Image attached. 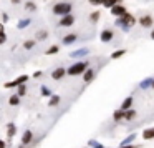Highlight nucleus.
<instances>
[{
  "mask_svg": "<svg viewBox=\"0 0 154 148\" xmlns=\"http://www.w3.org/2000/svg\"><path fill=\"white\" fill-rule=\"evenodd\" d=\"M90 68V62L83 60V62H76V63H73L70 68H68V75H71V77H76V75H83L85 72Z\"/></svg>",
  "mask_w": 154,
  "mask_h": 148,
  "instance_id": "nucleus-1",
  "label": "nucleus"
},
{
  "mask_svg": "<svg viewBox=\"0 0 154 148\" xmlns=\"http://www.w3.org/2000/svg\"><path fill=\"white\" fill-rule=\"evenodd\" d=\"M71 10H73V5L70 2H58V4L53 5V14L60 15V17H65V15L71 14Z\"/></svg>",
  "mask_w": 154,
  "mask_h": 148,
  "instance_id": "nucleus-2",
  "label": "nucleus"
},
{
  "mask_svg": "<svg viewBox=\"0 0 154 148\" xmlns=\"http://www.w3.org/2000/svg\"><path fill=\"white\" fill-rule=\"evenodd\" d=\"M137 24H139L143 28H151L154 25V20H152L151 15H141V17L137 18Z\"/></svg>",
  "mask_w": 154,
  "mask_h": 148,
  "instance_id": "nucleus-3",
  "label": "nucleus"
},
{
  "mask_svg": "<svg viewBox=\"0 0 154 148\" xmlns=\"http://www.w3.org/2000/svg\"><path fill=\"white\" fill-rule=\"evenodd\" d=\"M28 80V77L27 75H20L18 78H15L14 82H7V83L4 85L5 88H14V87H18V85H22V83H25V82Z\"/></svg>",
  "mask_w": 154,
  "mask_h": 148,
  "instance_id": "nucleus-4",
  "label": "nucleus"
},
{
  "mask_svg": "<svg viewBox=\"0 0 154 148\" xmlns=\"http://www.w3.org/2000/svg\"><path fill=\"white\" fill-rule=\"evenodd\" d=\"M113 37H114V32L111 30V28H104V30L101 32V35H100V38H101L103 43H109V42L113 40Z\"/></svg>",
  "mask_w": 154,
  "mask_h": 148,
  "instance_id": "nucleus-5",
  "label": "nucleus"
},
{
  "mask_svg": "<svg viewBox=\"0 0 154 148\" xmlns=\"http://www.w3.org/2000/svg\"><path fill=\"white\" fill-rule=\"evenodd\" d=\"M73 24H75V17H73L71 14H68V15H65V17H61L60 22H58V25H60V27H71Z\"/></svg>",
  "mask_w": 154,
  "mask_h": 148,
  "instance_id": "nucleus-6",
  "label": "nucleus"
},
{
  "mask_svg": "<svg viewBox=\"0 0 154 148\" xmlns=\"http://www.w3.org/2000/svg\"><path fill=\"white\" fill-rule=\"evenodd\" d=\"M65 75H68V70L63 68V67H58V68H55V70L51 72V78H53V80H61Z\"/></svg>",
  "mask_w": 154,
  "mask_h": 148,
  "instance_id": "nucleus-7",
  "label": "nucleus"
},
{
  "mask_svg": "<svg viewBox=\"0 0 154 148\" xmlns=\"http://www.w3.org/2000/svg\"><path fill=\"white\" fill-rule=\"evenodd\" d=\"M111 14H113L114 17H123V15H126L128 12H126V7H124V5L116 4L113 8H111Z\"/></svg>",
  "mask_w": 154,
  "mask_h": 148,
  "instance_id": "nucleus-8",
  "label": "nucleus"
},
{
  "mask_svg": "<svg viewBox=\"0 0 154 148\" xmlns=\"http://www.w3.org/2000/svg\"><path fill=\"white\" fill-rule=\"evenodd\" d=\"M114 25H116L118 28H121L123 32H129V30H131V27L123 20V17H116V22H114Z\"/></svg>",
  "mask_w": 154,
  "mask_h": 148,
  "instance_id": "nucleus-9",
  "label": "nucleus"
},
{
  "mask_svg": "<svg viewBox=\"0 0 154 148\" xmlns=\"http://www.w3.org/2000/svg\"><path fill=\"white\" fill-rule=\"evenodd\" d=\"M76 40H78V35L76 34H68V35H65V37L61 38L63 45H71V43H75Z\"/></svg>",
  "mask_w": 154,
  "mask_h": 148,
  "instance_id": "nucleus-10",
  "label": "nucleus"
},
{
  "mask_svg": "<svg viewBox=\"0 0 154 148\" xmlns=\"http://www.w3.org/2000/svg\"><path fill=\"white\" fill-rule=\"evenodd\" d=\"M94 75H96V73H94L93 68H88V70L83 73V82H85V83H90V82H93V80H94Z\"/></svg>",
  "mask_w": 154,
  "mask_h": 148,
  "instance_id": "nucleus-11",
  "label": "nucleus"
},
{
  "mask_svg": "<svg viewBox=\"0 0 154 148\" xmlns=\"http://www.w3.org/2000/svg\"><path fill=\"white\" fill-rule=\"evenodd\" d=\"M15 133H17V127H15V123H7V138H8V141L15 137Z\"/></svg>",
  "mask_w": 154,
  "mask_h": 148,
  "instance_id": "nucleus-12",
  "label": "nucleus"
},
{
  "mask_svg": "<svg viewBox=\"0 0 154 148\" xmlns=\"http://www.w3.org/2000/svg\"><path fill=\"white\" fill-rule=\"evenodd\" d=\"M123 20L126 22L129 27H134V25L137 24V18L134 17V15H131V14H126V15H123Z\"/></svg>",
  "mask_w": 154,
  "mask_h": 148,
  "instance_id": "nucleus-13",
  "label": "nucleus"
},
{
  "mask_svg": "<svg viewBox=\"0 0 154 148\" xmlns=\"http://www.w3.org/2000/svg\"><path fill=\"white\" fill-rule=\"evenodd\" d=\"M32 140H33V131L32 130H27L23 133V137H22V143L23 145H28V143H32Z\"/></svg>",
  "mask_w": 154,
  "mask_h": 148,
  "instance_id": "nucleus-14",
  "label": "nucleus"
},
{
  "mask_svg": "<svg viewBox=\"0 0 154 148\" xmlns=\"http://www.w3.org/2000/svg\"><path fill=\"white\" fill-rule=\"evenodd\" d=\"M133 103H134V100H133V97H128V98H124V101L121 103V110H129V108H133Z\"/></svg>",
  "mask_w": 154,
  "mask_h": 148,
  "instance_id": "nucleus-15",
  "label": "nucleus"
},
{
  "mask_svg": "<svg viewBox=\"0 0 154 148\" xmlns=\"http://www.w3.org/2000/svg\"><path fill=\"white\" fill-rule=\"evenodd\" d=\"M113 120L116 121V123H118V121H121V120H124V110H121V108H119V110L114 111V113H113Z\"/></svg>",
  "mask_w": 154,
  "mask_h": 148,
  "instance_id": "nucleus-16",
  "label": "nucleus"
},
{
  "mask_svg": "<svg viewBox=\"0 0 154 148\" xmlns=\"http://www.w3.org/2000/svg\"><path fill=\"white\" fill-rule=\"evenodd\" d=\"M35 37H37V40H40V42L47 40L48 38V30H38L37 34H35Z\"/></svg>",
  "mask_w": 154,
  "mask_h": 148,
  "instance_id": "nucleus-17",
  "label": "nucleus"
},
{
  "mask_svg": "<svg viewBox=\"0 0 154 148\" xmlns=\"http://www.w3.org/2000/svg\"><path fill=\"white\" fill-rule=\"evenodd\" d=\"M30 24H32V20H30V18H22V20L17 24V28H20V30H23V28H27Z\"/></svg>",
  "mask_w": 154,
  "mask_h": 148,
  "instance_id": "nucleus-18",
  "label": "nucleus"
},
{
  "mask_svg": "<svg viewBox=\"0 0 154 148\" xmlns=\"http://www.w3.org/2000/svg\"><path fill=\"white\" fill-rule=\"evenodd\" d=\"M143 138L144 140H152L154 138V128H147L143 131Z\"/></svg>",
  "mask_w": 154,
  "mask_h": 148,
  "instance_id": "nucleus-19",
  "label": "nucleus"
},
{
  "mask_svg": "<svg viewBox=\"0 0 154 148\" xmlns=\"http://www.w3.org/2000/svg\"><path fill=\"white\" fill-rule=\"evenodd\" d=\"M25 10L37 12V4H35V2H32V0H27V2H25Z\"/></svg>",
  "mask_w": 154,
  "mask_h": 148,
  "instance_id": "nucleus-20",
  "label": "nucleus"
},
{
  "mask_svg": "<svg viewBox=\"0 0 154 148\" xmlns=\"http://www.w3.org/2000/svg\"><path fill=\"white\" fill-rule=\"evenodd\" d=\"M134 117H136V111H134L133 108H129V110L124 111V120L131 121V120H134Z\"/></svg>",
  "mask_w": 154,
  "mask_h": 148,
  "instance_id": "nucleus-21",
  "label": "nucleus"
},
{
  "mask_svg": "<svg viewBox=\"0 0 154 148\" xmlns=\"http://www.w3.org/2000/svg\"><path fill=\"white\" fill-rule=\"evenodd\" d=\"M152 82H154V78H147V80H143V82L139 83V87L143 88V90H146V88L152 87Z\"/></svg>",
  "mask_w": 154,
  "mask_h": 148,
  "instance_id": "nucleus-22",
  "label": "nucleus"
},
{
  "mask_svg": "<svg viewBox=\"0 0 154 148\" xmlns=\"http://www.w3.org/2000/svg\"><path fill=\"white\" fill-rule=\"evenodd\" d=\"M100 17H101L100 10H94L93 14L90 15V22H91V24H98V20H100Z\"/></svg>",
  "mask_w": 154,
  "mask_h": 148,
  "instance_id": "nucleus-23",
  "label": "nucleus"
},
{
  "mask_svg": "<svg viewBox=\"0 0 154 148\" xmlns=\"http://www.w3.org/2000/svg\"><path fill=\"white\" fill-rule=\"evenodd\" d=\"M58 103H60V97H58V95H51L48 105H50V107H57Z\"/></svg>",
  "mask_w": 154,
  "mask_h": 148,
  "instance_id": "nucleus-24",
  "label": "nucleus"
},
{
  "mask_svg": "<svg viewBox=\"0 0 154 148\" xmlns=\"http://www.w3.org/2000/svg\"><path fill=\"white\" fill-rule=\"evenodd\" d=\"M8 103H10V105H14V107H17V105L18 103H20V95H12V97H10V100H8Z\"/></svg>",
  "mask_w": 154,
  "mask_h": 148,
  "instance_id": "nucleus-25",
  "label": "nucleus"
},
{
  "mask_svg": "<svg viewBox=\"0 0 154 148\" xmlns=\"http://www.w3.org/2000/svg\"><path fill=\"white\" fill-rule=\"evenodd\" d=\"M58 52H60V47H58V45H51V47L45 52V55H55V53H58Z\"/></svg>",
  "mask_w": 154,
  "mask_h": 148,
  "instance_id": "nucleus-26",
  "label": "nucleus"
},
{
  "mask_svg": "<svg viewBox=\"0 0 154 148\" xmlns=\"http://www.w3.org/2000/svg\"><path fill=\"white\" fill-rule=\"evenodd\" d=\"M35 43H37V40H25L23 42V48L25 50H32V48L35 47Z\"/></svg>",
  "mask_w": 154,
  "mask_h": 148,
  "instance_id": "nucleus-27",
  "label": "nucleus"
},
{
  "mask_svg": "<svg viewBox=\"0 0 154 148\" xmlns=\"http://www.w3.org/2000/svg\"><path fill=\"white\" fill-rule=\"evenodd\" d=\"M116 4H118V0H103V5L106 8H113Z\"/></svg>",
  "mask_w": 154,
  "mask_h": 148,
  "instance_id": "nucleus-28",
  "label": "nucleus"
},
{
  "mask_svg": "<svg viewBox=\"0 0 154 148\" xmlns=\"http://www.w3.org/2000/svg\"><path fill=\"white\" fill-rule=\"evenodd\" d=\"M124 53H126V50H116V52H113V53H111V58H114V60H116V58L123 57Z\"/></svg>",
  "mask_w": 154,
  "mask_h": 148,
  "instance_id": "nucleus-29",
  "label": "nucleus"
},
{
  "mask_svg": "<svg viewBox=\"0 0 154 148\" xmlns=\"http://www.w3.org/2000/svg\"><path fill=\"white\" fill-rule=\"evenodd\" d=\"M18 95H20V97H23V95H27V87H25L23 83L22 85H18V92H17Z\"/></svg>",
  "mask_w": 154,
  "mask_h": 148,
  "instance_id": "nucleus-30",
  "label": "nucleus"
},
{
  "mask_svg": "<svg viewBox=\"0 0 154 148\" xmlns=\"http://www.w3.org/2000/svg\"><path fill=\"white\" fill-rule=\"evenodd\" d=\"M81 55H88L86 48H81L80 52H73V53H71V57H81Z\"/></svg>",
  "mask_w": 154,
  "mask_h": 148,
  "instance_id": "nucleus-31",
  "label": "nucleus"
},
{
  "mask_svg": "<svg viewBox=\"0 0 154 148\" xmlns=\"http://www.w3.org/2000/svg\"><path fill=\"white\" fill-rule=\"evenodd\" d=\"M42 95H43V97H51L53 93H51V90L48 87H42Z\"/></svg>",
  "mask_w": 154,
  "mask_h": 148,
  "instance_id": "nucleus-32",
  "label": "nucleus"
},
{
  "mask_svg": "<svg viewBox=\"0 0 154 148\" xmlns=\"http://www.w3.org/2000/svg\"><path fill=\"white\" fill-rule=\"evenodd\" d=\"M134 138H136V133H133V135H129V137H128V138H126V140H124V141H123V143H121V145H129V143H131V141H133V140H134Z\"/></svg>",
  "mask_w": 154,
  "mask_h": 148,
  "instance_id": "nucleus-33",
  "label": "nucleus"
},
{
  "mask_svg": "<svg viewBox=\"0 0 154 148\" xmlns=\"http://www.w3.org/2000/svg\"><path fill=\"white\" fill-rule=\"evenodd\" d=\"M93 7H98V5H103V0H88Z\"/></svg>",
  "mask_w": 154,
  "mask_h": 148,
  "instance_id": "nucleus-34",
  "label": "nucleus"
},
{
  "mask_svg": "<svg viewBox=\"0 0 154 148\" xmlns=\"http://www.w3.org/2000/svg\"><path fill=\"white\" fill-rule=\"evenodd\" d=\"M5 42H7V34H5V30H2V38H0V43L4 45Z\"/></svg>",
  "mask_w": 154,
  "mask_h": 148,
  "instance_id": "nucleus-35",
  "label": "nucleus"
},
{
  "mask_svg": "<svg viewBox=\"0 0 154 148\" xmlns=\"http://www.w3.org/2000/svg\"><path fill=\"white\" fill-rule=\"evenodd\" d=\"M2 20H4V24H7V22H8V15L5 14V12L2 14Z\"/></svg>",
  "mask_w": 154,
  "mask_h": 148,
  "instance_id": "nucleus-36",
  "label": "nucleus"
},
{
  "mask_svg": "<svg viewBox=\"0 0 154 148\" xmlns=\"http://www.w3.org/2000/svg\"><path fill=\"white\" fill-rule=\"evenodd\" d=\"M119 148H139V146H136V145H121Z\"/></svg>",
  "mask_w": 154,
  "mask_h": 148,
  "instance_id": "nucleus-37",
  "label": "nucleus"
},
{
  "mask_svg": "<svg viewBox=\"0 0 154 148\" xmlns=\"http://www.w3.org/2000/svg\"><path fill=\"white\" fill-rule=\"evenodd\" d=\"M33 77H35V78H40V77H42V72H35Z\"/></svg>",
  "mask_w": 154,
  "mask_h": 148,
  "instance_id": "nucleus-38",
  "label": "nucleus"
},
{
  "mask_svg": "<svg viewBox=\"0 0 154 148\" xmlns=\"http://www.w3.org/2000/svg\"><path fill=\"white\" fill-rule=\"evenodd\" d=\"M0 148H7V143L5 141H0Z\"/></svg>",
  "mask_w": 154,
  "mask_h": 148,
  "instance_id": "nucleus-39",
  "label": "nucleus"
},
{
  "mask_svg": "<svg viewBox=\"0 0 154 148\" xmlns=\"http://www.w3.org/2000/svg\"><path fill=\"white\" fill-rule=\"evenodd\" d=\"M20 2H22V0H12V4H14V5H18Z\"/></svg>",
  "mask_w": 154,
  "mask_h": 148,
  "instance_id": "nucleus-40",
  "label": "nucleus"
},
{
  "mask_svg": "<svg viewBox=\"0 0 154 148\" xmlns=\"http://www.w3.org/2000/svg\"><path fill=\"white\" fill-rule=\"evenodd\" d=\"M25 146H27V145H23V143H20V145H18V146H17V148H25Z\"/></svg>",
  "mask_w": 154,
  "mask_h": 148,
  "instance_id": "nucleus-41",
  "label": "nucleus"
},
{
  "mask_svg": "<svg viewBox=\"0 0 154 148\" xmlns=\"http://www.w3.org/2000/svg\"><path fill=\"white\" fill-rule=\"evenodd\" d=\"M151 38H152V40H154V30L151 32Z\"/></svg>",
  "mask_w": 154,
  "mask_h": 148,
  "instance_id": "nucleus-42",
  "label": "nucleus"
},
{
  "mask_svg": "<svg viewBox=\"0 0 154 148\" xmlns=\"http://www.w3.org/2000/svg\"><path fill=\"white\" fill-rule=\"evenodd\" d=\"M151 88H152V90H154V82H152V87H151Z\"/></svg>",
  "mask_w": 154,
  "mask_h": 148,
  "instance_id": "nucleus-43",
  "label": "nucleus"
},
{
  "mask_svg": "<svg viewBox=\"0 0 154 148\" xmlns=\"http://www.w3.org/2000/svg\"><path fill=\"white\" fill-rule=\"evenodd\" d=\"M121 2H123V0H118V4H121Z\"/></svg>",
  "mask_w": 154,
  "mask_h": 148,
  "instance_id": "nucleus-44",
  "label": "nucleus"
}]
</instances>
